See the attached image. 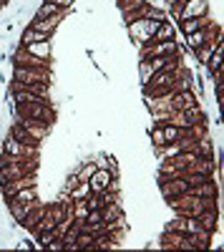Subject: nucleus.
I'll return each instance as SVG.
<instances>
[{
  "label": "nucleus",
  "mask_w": 224,
  "mask_h": 252,
  "mask_svg": "<svg viewBox=\"0 0 224 252\" xmlns=\"http://www.w3.org/2000/svg\"><path fill=\"white\" fill-rule=\"evenodd\" d=\"M13 63H15V66H23V68H51V61H48V58L30 56L23 46L13 53Z\"/></svg>",
  "instance_id": "nucleus-8"
},
{
  "label": "nucleus",
  "mask_w": 224,
  "mask_h": 252,
  "mask_svg": "<svg viewBox=\"0 0 224 252\" xmlns=\"http://www.w3.org/2000/svg\"><path fill=\"white\" fill-rule=\"evenodd\" d=\"M30 56H38V58H48L51 56V40H38V43H28L23 46Z\"/></svg>",
  "instance_id": "nucleus-20"
},
{
  "label": "nucleus",
  "mask_w": 224,
  "mask_h": 252,
  "mask_svg": "<svg viewBox=\"0 0 224 252\" xmlns=\"http://www.w3.org/2000/svg\"><path fill=\"white\" fill-rule=\"evenodd\" d=\"M207 10H209V3H207V0H187L184 8H181V13H179V20L201 18V15H207Z\"/></svg>",
  "instance_id": "nucleus-12"
},
{
  "label": "nucleus",
  "mask_w": 224,
  "mask_h": 252,
  "mask_svg": "<svg viewBox=\"0 0 224 252\" xmlns=\"http://www.w3.org/2000/svg\"><path fill=\"white\" fill-rule=\"evenodd\" d=\"M169 204L176 209L179 217H199L201 212L217 207L214 197H194V194H179L174 199H169Z\"/></svg>",
  "instance_id": "nucleus-1"
},
{
  "label": "nucleus",
  "mask_w": 224,
  "mask_h": 252,
  "mask_svg": "<svg viewBox=\"0 0 224 252\" xmlns=\"http://www.w3.org/2000/svg\"><path fill=\"white\" fill-rule=\"evenodd\" d=\"M66 8H58V5H53L51 0H46L43 5L38 8V13H35V18H51V15H58V13H63Z\"/></svg>",
  "instance_id": "nucleus-23"
},
{
  "label": "nucleus",
  "mask_w": 224,
  "mask_h": 252,
  "mask_svg": "<svg viewBox=\"0 0 224 252\" xmlns=\"http://www.w3.org/2000/svg\"><path fill=\"white\" fill-rule=\"evenodd\" d=\"M3 152H5L8 157H38L40 149H35V146H26L23 141H18V139L8 136L5 144H3Z\"/></svg>",
  "instance_id": "nucleus-11"
},
{
  "label": "nucleus",
  "mask_w": 224,
  "mask_h": 252,
  "mask_svg": "<svg viewBox=\"0 0 224 252\" xmlns=\"http://www.w3.org/2000/svg\"><path fill=\"white\" fill-rule=\"evenodd\" d=\"M51 3L58 5V8H66V10H68V8L73 5V0H51Z\"/></svg>",
  "instance_id": "nucleus-28"
},
{
  "label": "nucleus",
  "mask_w": 224,
  "mask_h": 252,
  "mask_svg": "<svg viewBox=\"0 0 224 252\" xmlns=\"http://www.w3.org/2000/svg\"><path fill=\"white\" fill-rule=\"evenodd\" d=\"M219 43H224V40H222V33H217L214 38H209L207 43L201 46V48H196L194 53L199 56V61H201V63H207V61H209V56H212V53L217 51V46H219Z\"/></svg>",
  "instance_id": "nucleus-16"
},
{
  "label": "nucleus",
  "mask_w": 224,
  "mask_h": 252,
  "mask_svg": "<svg viewBox=\"0 0 224 252\" xmlns=\"http://www.w3.org/2000/svg\"><path fill=\"white\" fill-rule=\"evenodd\" d=\"M23 187H35V174H26V177H18V179H3L5 199H10L18 189H23Z\"/></svg>",
  "instance_id": "nucleus-14"
},
{
  "label": "nucleus",
  "mask_w": 224,
  "mask_h": 252,
  "mask_svg": "<svg viewBox=\"0 0 224 252\" xmlns=\"http://www.w3.org/2000/svg\"><path fill=\"white\" fill-rule=\"evenodd\" d=\"M13 199H18V202H28V204H35V187H23V189H18V192L13 194Z\"/></svg>",
  "instance_id": "nucleus-24"
},
{
  "label": "nucleus",
  "mask_w": 224,
  "mask_h": 252,
  "mask_svg": "<svg viewBox=\"0 0 224 252\" xmlns=\"http://www.w3.org/2000/svg\"><path fill=\"white\" fill-rule=\"evenodd\" d=\"M38 40H51V35H46V33H38V31H33V28H26V31H23V38H20V46L38 43Z\"/></svg>",
  "instance_id": "nucleus-22"
},
{
  "label": "nucleus",
  "mask_w": 224,
  "mask_h": 252,
  "mask_svg": "<svg viewBox=\"0 0 224 252\" xmlns=\"http://www.w3.org/2000/svg\"><path fill=\"white\" fill-rule=\"evenodd\" d=\"M8 204H10V215H13V220L15 222H23L26 217H28V212L33 209V204H28V202H18V199H8Z\"/></svg>",
  "instance_id": "nucleus-17"
},
{
  "label": "nucleus",
  "mask_w": 224,
  "mask_h": 252,
  "mask_svg": "<svg viewBox=\"0 0 224 252\" xmlns=\"http://www.w3.org/2000/svg\"><path fill=\"white\" fill-rule=\"evenodd\" d=\"M116 3H121V0H116Z\"/></svg>",
  "instance_id": "nucleus-30"
},
{
  "label": "nucleus",
  "mask_w": 224,
  "mask_h": 252,
  "mask_svg": "<svg viewBox=\"0 0 224 252\" xmlns=\"http://www.w3.org/2000/svg\"><path fill=\"white\" fill-rule=\"evenodd\" d=\"M167 229H174V232L189 235V237H199V240H212V229H207L196 217H176L174 222H169Z\"/></svg>",
  "instance_id": "nucleus-3"
},
{
  "label": "nucleus",
  "mask_w": 224,
  "mask_h": 252,
  "mask_svg": "<svg viewBox=\"0 0 224 252\" xmlns=\"http://www.w3.org/2000/svg\"><path fill=\"white\" fill-rule=\"evenodd\" d=\"M76 184H78V177H71V179H68V189H73Z\"/></svg>",
  "instance_id": "nucleus-29"
},
{
  "label": "nucleus",
  "mask_w": 224,
  "mask_h": 252,
  "mask_svg": "<svg viewBox=\"0 0 224 252\" xmlns=\"http://www.w3.org/2000/svg\"><path fill=\"white\" fill-rule=\"evenodd\" d=\"M217 33H222V31H219V26H217V23H209V26H204V28H199V31L189 33V35H187V38H189V40H187V46H189L192 51H196V48L204 46L209 38H214Z\"/></svg>",
  "instance_id": "nucleus-9"
},
{
  "label": "nucleus",
  "mask_w": 224,
  "mask_h": 252,
  "mask_svg": "<svg viewBox=\"0 0 224 252\" xmlns=\"http://www.w3.org/2000/svg\"><path fill=\"white\" fill-rule=\"evenodd\" d=\"M63 15H66V10H63V13H58V15H51V18H35L33 23H30V28H33V31H38V33L53 35V31L60 26V20H63Z\"/></svg>",
  "instance_id": "nucleus-15"
},
{
  "label": "nucleus",
  "mask_w": 224,
  "mask_h": 252,
  "mask_svg": "<svg viewBox=\"0 0 224 252\" xmlns=\"http://www.w3.org/2000/svg\"><path fill=\"white\" fill-rule=\"evenodd\" d=\"M10 136H13V139H18V141H23L26 146H35V149H40V141H38V139H33V136L23 129V126H18V124H13Z\"/></svg>",
  "instance_id": "nucleus-19"
},
{
  "label": "nucleus",
  "mask_w": 224,
  "mask_h": 252,
  "mask_svg": "<svg viewBox=\"0 0 224 252\" xmlns=\"http://www.w3.org/2000/svg\"><path fill=\"white\" fill-rule=\"evenodd\" d=\"M141 5H146V0H121L118 3V8H121V13H131V10H136V8H141Z\"/></svg>",
  "instance_id": "nucleus-26"
},
{
  "label": "nucleus",
  "mask_w": 224,
  "mask_h": 252,
  "mask_svg": "<svg viewBox=\"0 0 224 252\" xmlns=\"http://www.w3.org/2000/svg\"><path fill=\"white\" fill-rule=\"evenodd\" d=\"M111 184H113V174H111V169H98V166H96V172L88 177V187H91V192H93V194L106 192V189H111Z\"/></svg>",
  "instance_id": "nucleus-10"
},
{
  "label": "nucleus",
  "mask_w": 224,
  "mask_h": 252,
  "mask_svg": "<svg viewBox=\"0 0 224 252\" xmlns=\"http://www.w3.org/2000/svg\"><path fill=\"white\" fill-rule=\"evenodd\" d=\"M91 194V187H88V182H78L73 189H71V199H86Z\"/></svg>",
  "instance_id": "nucleus-25"
},
{
  "label": "nucleus",
  "mask_w": 224,
  "mask_h": 252,
  "mask_svg": "<svg viewBox=\"0 0 224 252\" xmlns=\"http://www.w3.org/2000/svg\"><path fill=\"white\" fill-rule=\"evenodd\" d=\"M13 81H20V83H46V86H51V68H23V66H15Z\"/></svg>",
  "instance_id": "nucleus-6"
},
{
  "label": "nucleus",
  "mask_w": 224,
  "mask_h": 252,
  "mask_svg": "<svg viewBox=\"0 0 224 252\" xmlns=\"http://www.w3.org/2000/svg\"><path fill=\"white\" fill-rule=\"evenodd\" d=\"M176 53H179L176 40H151V43L141 46V61L161 58V56H176Z\"/></svg>",
  "instance_id": "nucleus-5"
},
{
  "label": "nucleus",
  "mask_w": 224,
  "mask_h": 252,
  "mask_svg": "<svg viewBox=\"0 0 224 252\" xmlns=\"http://www.w3.org/2000/svg\"><path fill=\"white\" fill-rule=\"evenodd\" d=\"M18 126H23V129L33 136V139H38V141H43L46 136H48V131H51V124H43V121H30V119H18L15 121Z\"/></svg>",
  "instance_id": "nucleus-13"
},
{
  "label": "nucleus",
  "mask_w": 224,
  "mask_h": 252,
  "mask_svg": "<svg viewBox=\"0 0 224 252\" xmlns=\"http://www.w3.org/2000/svg\"><path fill=\"white\" fill-rule=\"evenodd\" d=\"M164 23V20H151V18H141V20H131L129 23V31H131V35L139 40V46H146L149 40L154 38V33H156V28Z\"/></svg>",
  "instance_id": "nucleus-4"
},
{
  "label": "nucleus",
  "mask_w": 224,
  "mask_h": 252,
  "mask_svg": "<svg viewBox=\"0 0 224 252\" xmlns=\"http://www.w3.org/2000/svg\"><path fill=\"white\" fill-rule=\"evenodd\" d=\"M96 172V164L93 161H88V164H84V169L78 172V182H88V177Z\"/></svg>",
  "instance_id": "nucleus-27"
},
{
  "label": "nucleus",
  "mask_w": 224,
  "mask_h": 252,
  "mask_svg": "<svg viewBox=\"0 0 224 252\" xmlns=\"http://www.w3.org/2000/svg\"><path fill=\"white\" fill-rule=\"evenodd\" d=\"M199 106L196 103V94L192 89L187 91H176V94H169V111L164 114H171V111H187V109H194Z\"/></svg>",
  "instance_id": "nucleus-7"
},
{
  "label": "nucleus",
  "mask_w": 224,
  "mask_h": 252,
  "mask_svg": "<svg viewBox=\"0 0 224 252\" xmlns=\"http://www.w3.org/2000/svg\"><path fill=\"white\" fill-rule=\"evenodd\" d=\"M179 23H181V31H184V33L189 35V33H194V31H199V28H204V26L214 23V20H212L209 15H201V18H189V20H179Z\"/></svg>",
  "instance_id": "nucleus-18"
},
{
  "label": "nucleus",
  "mask_w": 224,
  "mask_h": 252,
  "mask_svg": "<svg viewBox=\"0 0 224 252\" xmlns=\"http://www.w3.org/2000/svg\"><path fill=\"white\" fill-rule=\"evenodd\" d=\"M174 38H176L174 26L164 20V23H161V26L156 28V33H154V38H151V40H174ZM151 40H149V43H151Z\"/></svg>",
  "instance_id": "nucleus-21"
},
{
  "label": "nucleus",
  "mask_w": 224,
  "mask_h": 252,
  "mask_svg": "<svg viewBox=\"0 0 224 252\" xmlns=\"http://www.w3.org/2000/svg\"><path fill=\"white\" fill-rule=\"evenodd\" d=\"M13 109L18 119H30V121H43V124L56 121L53 106H46V103H13Z\"/></svg>",
  "instance_id": "nucleus-2"
}]
</instances>
